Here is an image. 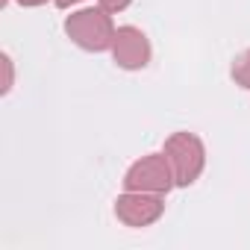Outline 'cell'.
<instances>
[{
	"mask_svg": "<svg viewBox=\"0 0 250 250\" xmlns=\"http://www.w3.org/2000/svg\"><path fill=\"white\" fill-rule=\"evenodd\" d=\"M65 33L77 47L91 50V53H103L112 47L115 24L103 6H85V9H77L65 18Z\"/></svg>",
	"mask_w": 250,
	"mask_h": 250,
	"instance_id": "cell-1",
	"label": "cell"
},
{
	"mask_svg": "<svg viewBox=\"0 0 250 250\" xmlns=\"http://www.w3.org/2000/svg\"><path fill=\"white\" fill-rule=\"evenodd\" d=\"M162 153L168 156L174 180H177L180 188L197 183V177L206 168V147H203V142L194 133H174V136H168Z\"/></svg>",
	"mask_w": 250,
	"mask_h": 250,
	"instance_id": "cell-2",
	"label": "cell"
},
{
	"mask_svg": "<svg viewBox=\"0 0 250 250\" xmlns=\"http://www.w3.org/2000/svg\"><path fill=\"white\" fill-rule=\"evenodd\" d=\"M177 186L171 162L165 153H147L136 159L127 174H124V188L127 191H150V194H168Z\"/></svg>",
	"mask_w": 250,
	"mask_h": 250,
	"instance_id": "cell-3",
	"label": "cell"
},
{
	"mask_svg": "<svg viewBox=\"0 0 250 250\" xmlns=\"http://www.w3.org/2000/svg\"><path fill=\"white\" fill-rule=\"evenodd\" d=\"M165 194H150V191H127L115 197V218L124 224V227H133V229H142V227H150L162 218L165 212Z\"/></svg>",
	"mask_w": 250,
	"mask_h": 250,
	"instance_id": "cell-4",
	"label": "cell"
},
{
	"mask_svg": "<svg viewBox=\"0 0 250 250\" xmlns=\"http://www.w3.org/2000/svg\"><path fill=\"white\" fill-rule=\"evenodd\" d=\"M109 50H112L115 65L124 68V71H142V68H147V62H150V42H147V36H145L139 27H133V24L115 30V39H112V47H109Z\"/></svg>",
	"mask_w": 250,
	"mask_h": 250,
	"instance_id": "cell-5",
	"label": "cell"
},
{
	"mask_svg": "<svg viewBox=\"0 0 250 250\" xmlns=\"http://www.w3.org/2000/svg\"><path fill=\"white\" fill-rule=\"evenodd\" d=\"M232 80H235V85H241V88H247L250 91V47L247 50H241L235 59H232Z\"/></svg>",
	"mask_w": 250,
	"mask_h": 250,
	"instance_id": "cell-6",
	"label": "cell"
},
{
	"mask_svg": "<svg viewBox=\"0 0 250 250\" xmlns=\"http://www.w3.org/2000/svg\"><path fill=\"white\" fill-rule=\"evenodd\" d=\"M0 62H3V94H9L12 91V85H15V65H12V56L9 53H3L0 56Z\"/></svg>",
	"mask_w": 250,
	"mask_h": 250,
	"instance_id": "cell-7",
	"label": "cell"
},
{
	"mask_svg": "<svg viewBox=\"0 0 250 250\" xmlns=\"http://www.w3.org/2000/svg\"><path fill=\"white\" fill-rule=\"evenodd\" d=\"M97 3H100L109 15H115V12H124V9L133 3V0H97Z\"/></svg>",
	"mask_w": 250,
	"mask_h": 250,
	"instance_id": "cell-8",
	"label": "cell"
},
{
	"mask_svg": "<svg viewBox=\"0 0 250 250\" xmlns=\"http://www.w3.org/2000/svg\"><path fill=\"white\" fill-rule=\"evenodd\" d=\"M53 3H56L59 9H71V6H77V3H83V0H53Z\"/></svg>",
	"mask_w": 250,
	"mask_h": 250,
	"instance_id": "cell-9",
	"label": "cell"
},
{
	"mask_svg": "<svg viewBox=\"0 0 250 250\" xmlns=\"http://www.w3.org/2000/svg\"><path fill=\"white\" fill-rule=\"evenodd\" d=\"M18 3H21V6H44L47 0H18Z\"/></svg>",
	"mask_w": 250,
	"mask_h": 250,
	"instance_id": "cell-10",
	"label": "cell"
},
{
	"mask_svg": "<svg viewBox=\"0 0 250 250\" xmlns=\"http://www.w3.org/2000/svg\"><path fill=\"white\" fill-rule=\"evenodd\" d=\"M6 3H9V0H3V6H6Z\"/></svg>",
	"mask_w": 250,
	"mask_h": 250,
	"instance_id": "cell-11",
	"label": "cell"
}]
</instances>
